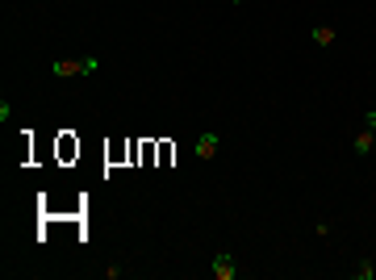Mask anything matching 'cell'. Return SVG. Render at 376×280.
Listing matches in <instances>:
<instances>
[{
  "label": "cell",
  "mask_w": 376,
  "mask_h": 280,
  "mask_svg": "<svg viewBox=\"0 0 376 280\" xmlns=\"http://www.w3.org/2000/svg\"><path fill=\"white\" fill-rule=\"evenodd\" d=\"M100 67V59H54L50 63V71L59 75V80H71V75H92Z\"/></svg>",
  "instance_id": "cell-1"
},
{
  "label": "cell",
  "mask_w": 376,
  "mask_h": 280,
  "mask_svg": "<svg viewBox=\"0 0 376 280\" xmlns=\"http://www.w3.org/2000/svg\"><path fill=\"white\" fill-rule=\"evenodd\" d=\"M209 268H213V277H218V280H234V277H239V264H234V256H230V251H218Z\"/></svg>",
  "instance_id": "cell-2"
},
{
  "label": "cell",
  "mask_w": 376,
  "mask_h": 280,
  "mask_svg": "<svg viewBox=\"0 0 376 280\" xmlns=\"http://www.w3.org/2000/svg\"><path fill=\"white\" fill-rule=\"evenodd\" d=\"M373 147H376V130H368V126H364V130H360L356 138H352V151H356V155L364 159V155H373Z\"/></svg>",
  "instance_id": "cell-3"
},
{
  "label": "cell",
  "mask_w": 376,
  "mask_h": 280,
  "mask_svg": "<svg viewBox=\"0 0 376 280\" xmlns=\"http://www.w3.org/2000/svg\"><path fill=\"white\" fill-rule=\"evenodd\" d=\"M218 147H222V138H218V134H201L193 151H197V159H213V155H218Z\"/></svg>",
  "instance_id": "cell-4"
},
{
  "label": "cell",
  "mask_w": 376,
  "mask_h": 280,
  "mask_svg": "<svg viewBox=\"0 0 376 280\" xmlns=\"http://www.w3.org/2000/svg\"><path fill=\"white\" fill-rule=\"evenodd\" d=\"M314 42L318 46H331L335 42V25H314Z\"/></svg>",
  "instance_id": "cell-5"
},
{
  "label": "cell",
  "mask_w": 376,
  "mask_h": 280,
  "mask_svg": "<svg viewBox=\"0 0 376 280\" xmlns=\"http://www.w3.org/2000/svg\"><path fill=\"white\" fill-rule=\"evenodd\" d=\"M352 277H356V280H373V277H376L373 260H360V264H356V268H352Z\"/></svg>",
  "instance_id": "cell-6"
},
{
  "label": "cell",
  "mask_w": 376,
  "mask_h": 280,
  "mask_svg": "<svg viewBox=\"0 0 376 280\" xmlns=\"http://www.w3.org/2000/svg\"><path fill=\"white\" fill-rule=\"evenodd\" d=\"M364 126H368V130H376V109H368V113H364Z\"/></svg>",
  "instance_id": "cell-7"
},
{
  "label": "cell",
  "mask_w": 376,
  "mask_h": 280,
  "mask_svg": "<svg viewBox=\"0 0 376 280\" xmlns=\"http://www.w3.org/2000/svg\"><path fill=\"white\" fill-rule=\"evenodd\" d=\"M230 4H243V0H230Z\"/></svg>",
  "instance_id": "cell-8"
}]
</instances>
